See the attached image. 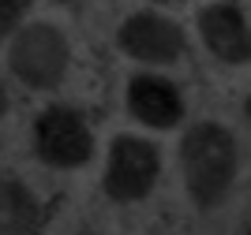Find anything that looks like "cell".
<instances>
[{"mask_svg": "<svg viewBox=\"0 0 251 235\" xmlns=\"http://www.w3.org/2000/svg\"><path fill=\"white\" fill-rule=\"evenodd\" d=\"M180 172L195 209L202 213L218 209L232 194L240 175V150L232 131L218 120H199L195 127H188L180 142Z\"/></svg>", "mask_w": 251, "mask_h": 235, "instance_id": "obj_1", "label": "cell"}, {"mask_svg": "<svg viewBox=\"0 0 251 235\" xmlns=\"http://www.w3.org/2000/svg\"><path fill=\"white\" fill-rule=\"evenodd\" d=\"M72 41L52 22H30L8 38V71L11 79L34 93H52L68 79Z\"/></svg>", "mask_w": 251, "mask_h": 235, "instance_id": "obj_2", "label": "cell"}, {"mask_svg": "<svg viewBox=\"0 0 251 235\" xmlns=\"http://www.w3.org/2000/svg\"><path fill=\"white\" fill-rule=\"evenodd\" d=\"M30 142H34V157L45 168H56V172L86 168L98 150L94 127L72 105H45L42 112L34 116Z\"/></svg>", "mask_w": 251, "mask_h": 235, "instance_id": "obj_3", "label": "cell"}, {"mask_svg": "<svg viewBox=\"0 0 251 235\" xmlns=\"http://www.w3.org/2000/svg\"><path fill=\"white\" fill-rule=\"evenodd\" d=\"M157 175H161V153L150 138L139 134H116L105 157L101 187L116 205H135L154 194Z\"/></svg>", "mask_w": 251, "mask_h": 235, "instance_id": "obj_4", "label": "cell"}, {"mask_svg": "<svg viewBox=\"0 0 251 235\" xmlns=\"http://www.w3.org/2000/svg\"><path fill=\"white\" fill-rule=\"evenodd\" d=\"M116 49L131 64L169 67V64H176L184 56L188 34L176 19H169L161 11H131L116 30Z\"/></svg>", "mask_w": 251, "mask_h": 235, "instance_id": "obj_5", "label": "cell"}, {"mask_svg": "<svg viewBox=\"0 0 251 235\" xmlns=\"http://www.w3.org/2000/svg\"><path fill=\"white\" fill-rule=\"evenodd\" d=\"M199 41L225 67L251 64V22L236 0H214L199 11Z\"/></svg>", "mask_w": 251, "mask_h": 235, "instance_id": "obj_6", "label": "cell"}, {"mask_svg": "<svg viewBox=\"0 0 251 235\" xmlns=\"http://www.w3.org/2000/svg\"><path fill=\"white\" fill-rule=\"evenodd\" d=\"M124 108L127 116L143 127H154V131H169V127H180L188 105H184V93L173 79L154 71H139L127 79L124 86Z\"/></svg>", "mask_w": 251, "mask_h": 235, "instance_id": "obj_7", "label": "cell"}, {"mask_svg": "<svg viewBox=\"0 0 251 235\" xmlns=\"http://www.w3.org/2000/svg\"><path fill=\"white\" fill-rule=\"evenodd\" d=\"M45 209L23 179H4L0 187V235H42Z\"/></svg>", "mask_w": 251, "mask_h": 235, "instance_id": "obj_8", "label": "cell"}, {"mask_svg": "<svg viewBox=\"0 0 251 235\" xmlns=\"http://www.w3.org/2000/svg\"><path fill=\"white\" fill-rule=\"evenodd\" d=\"M30 8H34V0H0V34L11 38L23 26V19H26Z\"/></svg>", "mask_w": 251, "mask_h": 235, "instance_id": "obj_9", "label": "cell"}, {"mask_svg": "<svg viewBox=\"0 0 251 235\" xmlns=\"http://www.w3.org/2000/svg\"><path fill=\"white\" fill-rule=\"evenodd\" d=\"M244 120L251 123V90H248V97H244Z\"/></svg>", "mask_w": 251, "mask_h": 235, "instance_id": "obj_10", "label": "cell"}, {"mask_svg": "<svg viewBox=\"0 0 251 235\" xmlns=\"http://www.w3.org/2000/svg\"><path fill=\"white\" fill-rule=\"evenodd\" d=\"M244 235H251V224H248V228H244Z\"/></svg>", "mask_w": 251, "mask_h": 235, "instance_id": "obj_11", "label": "cell"}, {"mask_svg": "<svg viewBox=\"0 0 251 235\" xmlns=\"http://www.w3.org/2000/svg\"><path fill=\"white\" fill-rule=\"evenodd\" d=\"M79 235H94V232H79Z\"/></svg>", "mask_w": 251, "mask_h": 235, "instance_id": "obj_12", "label": "cell"}]
</instances>
